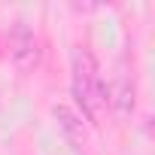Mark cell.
Instances as JSON below:
<instances>
[{"mask_svg":"<svg viewBox=\"0 0 155 155\" xmlns=\"http://www.w3.org/2000/svg\"><path fill=\"white\" fill-rule=\"evenodd\" d=\"M9 55H12V61H15L21 70H31V67H37V61H40V43H37L34 31H31L25 21H18V25L12 28Z\"/></svg>","mask_w":155,"mask_h":155,"instance_id":"obj_2","label":"cell"},{"mask_svg":"<svg viewBox=\"0 0 155 155\" xmlns=\"http://www.w3.org/2000/svg\"><path fill=\"white\" fill-rule=\"evenodd\" d=\"M70 88L76 107H79V116L97 122L101 110L107 107V85L101 82L97 61L85 46H73L70 52Z\"/></svg>","mask_w":155,"mask_h":155,"instance_id":"obj_1","label":"cell"},{"mask_svg":"<svg viewBox=\"0 0 155 155\" xmlns=\"http://www.w3.org/2000/svg\"><path fill=\"white\" fill-rule=\"evenodd\" d=\"M52 116H55V122H58V128H61V134L67 137L70 146H76V149L85 146V122H82L79 110H73L67 104H55Z\"/></svg>","mask_w":155,"mask_h":155,"instance_id":"obj_3","label":"cell"},{"mask_svg":"<svg viewBox=\"0 0 155 155\" xmlns=\"http://www.w3.org/2000/svg\"><path fill=\"white\" fill-rule=\"evenodd\" d=\"M107 104L113 107V113L119 119H131L134 116V107H137V88L128 76H119V79L107 88Z\"/></svg>","mask_w":155,"mask_h":155,"instance_id":"obj_4","label":"cell"}]
</instances>
